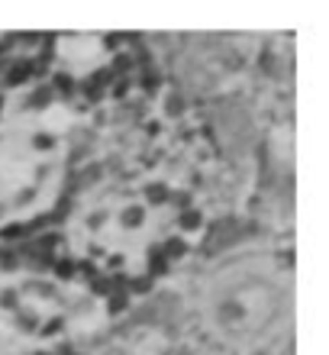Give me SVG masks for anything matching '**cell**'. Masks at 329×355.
Masks as SVG:
<instances>
[{"instance_id":"6da1fadb","label":"cell","mask_w":329,"mask_h":355,"mask_svg":"<svg viewBox=\"0 0 329 355\" xmlns=\"http://www.w3.org/2000/svg\"><path fill=\"white\" fill-rule=\"evenodd\" d=\"M175 233V207L149 187H110L78 210L71 223L75 252L94 268L145 271Z\"/></svg>"},{"instance_id":"7a4b0ae2","label":"cell","mask_w":329,"mask_h":355,"mask_svg":"<svg viewBox=\"0 0 329 355\" xmlns=\"http://www.w3.org/2000/svg\"><path fill=\"white\" fill-rule=\"evenodd\" d=\"M71 130L58 113L26 110L0 120V226L42 214L65 181Z\"/></svg>"},{"instance_id":"3957f363","label":"cell","mask_w":329,"mask_h":355,"mask_svg":"<svg viewBox=\"0 0 329 355\" xmlns=\"http://www.w3.org/2000/svg\"><path fill=\"white\" fill-rule=\"evenodd\" d=\"M287 284L278 265L265 259H242L217 271L207 284L210 323L233 343H255L272 333L284 310Z\"/></svg>"}]
</instances>
